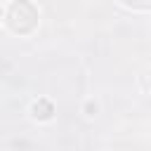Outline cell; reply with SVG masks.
Here are the masks:
<instances>
[{
    "label": "cell",
    "mask_w": 151,
    "mask_h": 151,
    "mask_svg": "<svg viewBox=\"0 0 151 151\" xmlns=\"http://www.w3.org/2000/svg\"><path fill=\"white\" fill-rule=\"evenodd\" d=\"M38 19H40L38 7L33 2H26V0H17V2H12L5 9V24H7V28L12 33H19V35H26V33L35 31Z\"/></svg>",
    "instance_id": "obj_1"
},
{
    "label": "cell",
    "mask_w": 151,
    "mask_h": 151,
    "mask_svg": "<svg viewBox=\"0 0 151 151\" xmlns=\"http://www.w3.org/2000/svg\"><path fill=\"white\" fill-rule=\"evenodd\" d=\"M2 14H5V12H2V7H0V17H2Z\"/></svg>",
    "instance_id": "obj_4"
},
{
    "label": "cell",
    "mask_w": 151,
    "mask_h": 151,
    "mask_svg": "<svg viewBox=\"0 0 151 151\" xmlns=\"http://www.w3.org/2000/svg\"><path fill=\"white\" fill-rule=\"evenodd\" d=\"M54 113H57L54 104H52L50 99H45V97L35 99V101L31 104V118H35L38 123H47V120H52Z\"/></svg>",
    "instance_id": "obj_2"
},
{
    "label": "cell",
    "mask_w": 151,
    "mask_h": 151,
    "mask_svg": "<svg viewBox=\"0 0 151 151\" xmlns=\"http://www.w3.org/2000/svg\"><path fill=\"white\" fill-rule=\"evenodd\" d=\"M83 111H85V116H94V113L99 111V104H97V101H92V99H87V101H85V106H83Z\"/></svg>",
    "instance_id": "obj_3"
}]
</instances>
